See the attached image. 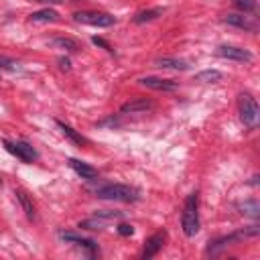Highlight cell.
<instances>
[{
	"label": "cell",
	"mask_w": 260,
	"mask_h": 260,
	"mask_svg": "<svg viewBox=\"0 0 260 260\" xmlns=\"http://www.w3.org/2000/svg\"><path fill=\"white\" fill-rule=\"evenodd\" d=\"M91 193L100 199L108 201H122V203H136L142 197V191L132 185H122V183H102L91 189Z\"/></svg>",
	"instance_id": "cell-1"
},
{
	"label": "cell",
	"mask_w": 260,
	"mask_h": 260,
	"mask_svg": "<svg viewBox=\"0 0 260 260\" xmlns=\"http://www.w3.org/2000/svg\"><path fill=\"white\" fill-rule=\"evenodd\" d=\"M181 228L187 238H193L199 232V193L193 191L187 195L181 211Z\"/></svg>",
	"instance_id": "cell-2"
},
{
	"label": "cell",
	"mask_w": 260,
	"mask_h": 260,
	"mask_svg": "<svg viewBox=\"0 0 260 260\" xmlns=\"http://www.w3.org/2000/svg\"><path fill=\"white\" fill-rule=\"evenodd\" d=\"M258 234H260V228H258V225H248V228L238 230V232H234V234H230V236L215 238V240H211V242H209V246H207L205 254H207V256H213V254L221 252L223 248L234 246V244H238V242H242V240H246V238H254V236H258Z\"/></svg>",
	"instance_id": "cell-3"
},
{
	"label": "cell",
	"mask_w": 260,
	"mask_h": 260,
	"mask_svg": "<svg viewBox=\"0 0 260 260\" xmlns=\"http://www.w3.org/2000/svg\"><path fill=\"white\" fill-rule=\"evenodd\" d=\"M238 110H240V118L244 122V126H248L250 130H254L258 126V116H260V108L254 100L252 93L244 91L238 95Z\"/></svg>",
	"instance_id": "cell-4"
},
{
	"label": "cell",
	"mask_w": 260,
	"mask_h": 260,
	"mask_svg": "<svg viewBox=\"0 0 260 260\" xmlns=\"http://www.w3.org/2000/svg\"><path fill=\"white\" fill-rule=\"evenodd\" d=\"M2 144H4V148L12 154V156H16V158H20L22 162H35V160H39V152H37V148L32 146V144H28L26 140H2Z\"/></svg>",
	"instance_id": "cell-5"
},
{
	"label": "cell",
	"mask_w": 260,
	"mask_h": 260,
	"mask_svg": "<svg viewBox=\"0 0 260 260\" xmlns=\"http://www.w3.org/2000/svg\"><path fill=\"white\" fill-rule=\"evenodd\" d=\"M75 22H81V24H89V26H112L116 22V16L108 14V12H89V10H83V12H75L73 14Z\"/></svg>",
	"instance_id": "cell-6"
},
{
	"label": "cell",
	"mask_w": 260,
	"mask_h": 260,
	"mask_svg": "<svg viewBox=\"0 0 260 260\" xmlns=\"http://www.w3.org/2000/svg\"><path fill=\"white\" fill-rule=\"evenodd\" d=\"M215 55L221 59H230V61H238V63H250L254 57L250 51L242 49V47H234V45H219L215 49Z\"/></svg>",
	"instance_id": "cell-7"
},
{
	"label": "cell",
	"mask_w": 260,
	"mask_h": 260,
	"mask_svg": "<svg viewBox=\"0 0 260 260\" xmlns=\"http://www.w3.org/2000/svg\"><path fill=\"white\" fill-rule=\"evenodd\" d=\"M57 236H59V240H63V242H67V244H75V246H79V248H85V250L89 252V256H93V254L98 252V244H95L93 240L83 238V236H79V234H75V232H59Z\"/></svg>",
	"instance_id": "cell-8"
},
{
	"label": "cell",
	"mask_w": 260,
	"mask_h": 260,
	"mask_svg": "<svg viewBox=\"0 0 260 260\" xmlns=\"http://www.w3.org/2000/svg\"><path fill=\"white\" fill-rule=\"evenodd\" d=\"M138 83L142 87H148V89H154V91H175L179 87L177 81L173 79H162V77H140Z\"/></svg>",
	"instance_id": "cell-9"
},
{
	"label": "cell",
	"mask_w": 260,
	"mask_h": 260,
	"mask_svg": "<svg viewBox=\"0 0 260 260\" xmlns=\"http://www.w3.org/2000/svg\"><path fill=\"white\" fill-rule=\"evenodd\" d=\"M165 240H167V232H156V234H152V236L146 240V244H144L142 260H150L152 256H156V254L162 250Z\"/></svg>",
	"instance_id": "cell-10"
},
{
	"label": "cell",
	"mask_w": 260,
	"mask_h": 260,
	"mask_svg": "<svg viewBox=\"0 0 260 260\" xmlns=\"http://www.w3.org/2000/svg\"><path fill=\"white\" fill-rule=\"evenodd\" d=\"M221 20L228 22V24H232V26H238V28H244V30H250V32H256V22L250 16H246L244 12H240V14H234V12L223 14Z\"/></svg>",
	"instance_id": "cell-11"
},
{
	"label": "cell",
	"mask_w": 260,
	"mask_h": 260,
	"mask_svg": "<svg viewBox=\"0 0 260 260\" xmlns=\"http://www.w3.org/2000/svg\"><path fill=\"white\" fill-rule=\"evenodd\" d=\"M67 162H69V167L75 171V175H79L81 179H85V181H98L100 173H98V169H93L91 165L81 162V160H77V158H69Z\"/></svg>",
	"instance_id": "cell-12"
},
{
	"label": "cell",
	"mask_w": 260,
	"mask_h": 260,
	"mask_svg": "<svg viewBox=\"0 0 260 260\" xmlns=\"http://www.w3.org/2000/svg\"><path fill=\"white\" fill-rule=\"evenodd\" d=\"M154 67L173 69V71H187V69H191V65L185 59H177V57H156L154 59Z\"/></svg>",
	"instance_id": "cell-13"
},
{
	"label": "cell",
	"mask_w": 260,
	"mask_h": 260,
	"mask_svg": "<svg viewBox=\"0 0 260 260\" xmlns=\"http://www.w3.org/2000/svg\"><path fill=\"white\" fill-rule=\"evenodd\" d=\"M152 108V102L146 100V98H136L132 102H126L120 106V114H140V112H146Z\"/></svg>",
	"instance_id": "cell-14"
},
{
	"label": "cell",
	"mask_w": 260,
	"mask_h": 260,
	"mask_svg": "<svg viewBox=\"0 0 260 260\" xmlns=\"http://www.w3.org/2000/svg\"><path fill=\"white\" fill-rule=\"evenodd\" d=\"M55 124L59 126V130L63 132V136H65V138H69L73 144H77V146L87 144V138H85V136H81V134H79L75 128H71V126H69V124H65L63 120H55Z\"/></svg>",
	"instance_id": "cell-15"
},
{
	"label": "cell",
	"mask_w": 260,
	"mask_h": 260,
	"mask_svg": "<svg viewBox=\"0 0 260 260\" xmlns=\"http://www.w3.org/2000/svg\"><path fill=\"white\" fill-rule=\"evenodd\" d=\"M108 219H104V217H100V215H91V217H87V219H81L79 223H77V228H81V230H91V232H98V230H104V228H108Z\"/></svg>",
	"instance_id": "cell-16"
},
{
	"label": "cell",
	"mask_w": 260,
	"mask_h": 260,
	"mask_svg": "<svg viewBox=\"0 0 260 260\" xmlns=\"http://www.w3.org/2000/svg\"><path fill=\"white\" fill-rule=\"evenodd\" d=\"M14 195H16V199H18V203H20V207H22V211H24V215L28 217V219H35V205H32V199L22 191V189H16L14 191Z\"/></svg>",
	"instance_id": "cell-17"
},
{
	"label": "cell",
	"mask_w": 260,
	"mask_h": 260,
	"mask_svg": "<svg viewBox=\"0 0 260 260\" xmlns=\"http://www.w3.org/2000/svg\"><path fill=\"white\" fill-rule=\"evenodd\" d=\"M57 18H59V14L53 8H43V10H37L28 16L30 22H55Z\"/></svg>",
	"instance_id": "cell-18"
},
{
	"label": "cell",
	"mask_w": 260,
	"mask_h": 260,
	"mask_svg": "<svg viewBox=\"0 0 260 260\" xmlns=\"http://www.w3.org/2000/svg\"><path fill=\"white\" fill-rule=\"evenodd\" d=\"M165 12V8H148V10H140V12H136V16H134V22L136 24H142V22H150V20H154V18H158L160 14Z\"/></svg>",
	"instance_id": "cell-19"
},
{
	"label": "cell",
	"mask_w": 260,
	"mask_h": 260,
	"mask_svg": "<svg viewBox=\"0 0 260 260\" xmlns=\"http://www.w3.org/2000/svg\"><path fill=\"white\" fill-rule=\"evenodd\" d=\"M51 45L61 47V49H65V51H69V53H77V51L81 49V45H79L75 39H71V37H57V39L51 41Z\"/></svg>",
	"instance_id": "cell-20"
},
{
	"label": "cell",
	"mask_w": 260,
	"mask_h": 260,
	"mask_svg": "<svg viewBox=\"0 0 260 260\" xmlns=\"http://www.w3.org/2000/svg\"><path fill=\"white\" fill-rule=\"evenodd\" d=\"M221 77H223L221 71H217V69H205V71H199L195 75V81H201V83H217Z\"/></svg>",
	"instance_id": "cell-21"
},
{
	"label": "cell",
	"mask_w": 260,
	"mask_h": 260,
	"mask_svg": "<svg viewBox=\"0 0 260 260\" xmlns=\"http://www.w3.org/2000/svg\"><path fill=\"white\" fill-rule=\"evenodd\" d=\"M238 207L242 209V213H244V215H250V217H258V215H260V205H258V201H256V199H248V201L240 203Z\"/></svg>",
	"instance_id": "cell-22"
},
{
	"label": "cell",
	"mask_w": 260,
	"mask_h": 260,
	"mask_svg": "<svg viewBox=\"0 0 260 260\" xmlns=\"http://www.w3.org/2000/svg\"><path fill=\"white\" fill-rule=\"evenodd\" d=\"M232 2H234V6H236L240 12H244V14H246V12H254L256 6H258L256 0H232Z\"/></svg>",
	"instance_id": "cell-23"
},
{
	"label": "cell",
	"mask_w": 260,
	"mask_h": 260,
	"mask_svg": "<svg viewBox=\"0 0 260 260\" xmlns=\"http://www.w3.org/2000/svg\"><path fill=\"white\" fill-rule=\"evenodd\" d=\"M98 126H100V128H104V126L118 128V126H122V118H120V114H118V116H114V114H112V116H108L106 120H100V122H98Z\"/></svg>",
	"instance_id": "cell-24"
},
{
	"label": "cell",
	"mask_w": 260,
	"mask_h": 260,
	"mask_svg": "<svg viewBox=\"0 0 260 260\" xmlns=\"http://www.w3.org/2000/svg\"><path fill=\"white\" fill-rule=\"evenodd\" d=\"M95 215H100V217H104V219H108V221H114V219H120V217H122V211H108V209H100V211H95Z\"/></svg>",
	"instance_id": "cell-25"
},
{
	"label": "cell",
	"mask_w": 260,
	"mask_h": 260,
	"mask_svg": "<svg viewBox=\"0 0 260 260\" xmlns=\"http://www.w3.org/2000/svg\"><path fill=\"white\" fill-rule=\"evenodd\" d=\"M2 69L18 71L20 67H18V63H16V61H12V59H8V57H0V71H2Z\"/></svg>",
	"instance_id": "cell-26"
},
{
	"label": "cell",
	"mask_w": 260,
	"mask_h": 260,
	"mask_svg": "<svg viewBox=\"0 0 260 260\" xmlns=\"http://www.w3.org/2000/svg\"><path fill=\"white\" fill-rule=\"evenodd\" d=\"M91 43H93V45H98V47H102V49H106L108 53H114L112 45H110L106 39H102V37H91Z\"/></svg>",
	"instance_id": "cell-27"
},
{
	"label": "cell",
	"mask_w": 260,
	"mask_h": 260,
	"mask_svg": "<svg viewBox=\"0 0 260 260\" xmlns=\"http://www.w3.org/2000/svg\"><path fill=\"white\" fill-rule=\"evenodd\" d=\"M116 230H118L120 236H132V234H134V228H132L130 223H118Z\"/></svg>",
	"instance_id": "cell-28"
},
{
	"label": "cell",
	"mask_w": 260,
	"mask_h": 260,
	"mask_svg": "<svg viewBox=\"0 0 260 260\" xmlns=\"http://www.w3.org/2000/svg\"><path fill=\"white\" fill-rule=\"evenodd\" d=\"M57 61H59V67H61L63 71H69V69H71V61H69L67 57H59Z\"/></svg>",
	"instance_id": "cell-29"
},
{
	"label": "cell",
	"mask_w": 260,
	"mask_h": 260,
	"mask_svg": "<svg viewBox=\"0 0 260 260\" xmlns=\"http://www.w3.org/2000/svg\"><path fill=\"white\" fill-rule=\"evenodd\" d=\"M37 2H47V4H59V2H63V0H37Z\"/></svg>",
	"instance_id": "cell-30"
},
{
	"label": "cell",
	"mask_w": 260,
	"mask_h": 260,
	"mask_svg": "<svg viewBox=\"0 0 260 260\" xmlns=\"http://www.w3.org/2000/svg\"><path fill=\"white\" fill-rule=\"evenodd\" d=\"M0 187H2V177H0Z\"/></svg>",
	"instance_id": "cell-31"
}]
</instances>
